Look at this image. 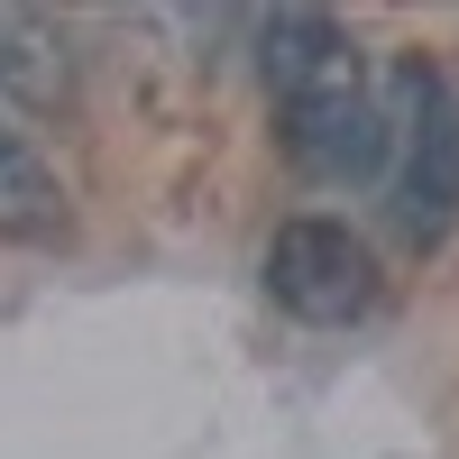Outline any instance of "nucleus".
Here are the masks:
<instances>
[{
  "label": "nucleus",
  "mask_w": 459,
  "mask_h": 459,
  "mask_svg": "<svg viewBox=\"0 0 459 459\" xmlns=\"http://www.w3.org/2000/svg\"><path fill=\"white\" fill-rule=\"evenodd\" d=\"M65 230V184L56 166L37 157V138L0 120V239H19V248H47Z\"/></svg>",
  "instance_id": "obj_5"
},
{
  "label": "nucleus",
  "mask_w": 459,
  "mask_h": 459,
  "mask_svg": "<svg viewBox=\"0 0 459 459\" xmlns=\"http://www.w3.org/2000/svg\"><path fill=\"white\" fill-rule=\"evenodd\" d=\"M266 294H276V313L313 322V331H340V322L377 313V248L331 212H294L266 239Z\"/></svg>",
  "instance_id": "obj_3"
},
{
  "label": "nucleus",
  "mask_w": 459,
  "mask_h": 459,
  "mask_svg": "<svg viewBox=\"0 0 459 459\" xmlns=\"http://www.w3.org/2000/svg\"><path fill=\"white\" fill-rule=\"evenodd\" d=\"M377 110H386V166H377L386 221L413 248H441L450 221H459V92H450L441 65L404 56L377 83Z\"/></svg>",
  "instance_id": "obj_2"
},
{
  "label": "nucleus",
  "mask_w": 459,
  "mask_h": 459,
  "mask_svg": "<svg viewBox=\"0 0 459 459\" xmlns=\"http://www.w3.org/2000/svg\"><path fill=\"white\" fill-rule=\"evenodd\" d=\"M0 92L19 110H65L74 101V37L37 10H0Z\"/></svg>",
  "instance_id": "obj_4"
},
{
  "label": "nucleus",
  "mask_w": 459,
  "mask_h": 459,
  "mask_svg": "<svg viewBox=\"0 0 459 459\" xmlns=\"http://www.w3.org/2000/svg\"><path fill=\"white\" fill-rule=\"evenodd\" d=\"M257 74L276 92L285 120V157L313 184H377L386 166V110H377V83L350 47V28L331 10H276L257 28Z\"/></svg>",
  "instance_id": "obj_1"
}]
</instances>
